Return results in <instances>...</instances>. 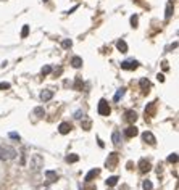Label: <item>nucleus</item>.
<instances>
[{
	"label": "nucleus",
	"instance_id": "f257e3e1",
	"mask_svg": "<svg viewBox=\"0 0 179 190\" xmlns=\"http://www.w3.org/2000/svg\"><path fill=\"white\" fill-rule=\"evenodd\" d=\"M16 150L12 148L8 145H0V160L3 161H10V160H15L16 158Z\"/></svg>",
	"mask_w": 179,
	"mask_h": 190
},
{
	"label": "nucleus",
	"instance_id": "f03ea898",
	"mask_svg": "<svg viewBox=\"0 0 179 190\" xmlns=\"http://www.w3.org/2000/svg\"><path fill=\"white\" fill-rule=\"evenodd\" d=\"M44 168V156L42 155H33L29 160V169L33 172H37Z\"/></svg>",
	"mask_w": 179,
	"mask_h": 190
},
{
	"label": "nucleus",
	"instance_id": "7ed1b4c3",
	"mask_svg": "<svg viewBox=\"0 0 179 190\" xmlns=\"http://www.w3.org/2000/svg\"><path fill=\"white\" fill-rule=\"evenodd\" d=\"M97 111H98L100 116H108V114L111 113V108H110V105H108V101H106L105 98H102V100L98 101Z\"/></svg>",
	"mask_w": 179,
	"mask_h": 190
},
{
	"label": "nucleus",
	"instance_id": "20e7f679",
	"mask_svg": "<svg viewBox=\"0 0 179 190\" xmlns=\"http://www.w3.org/2000/svg\"><path fill=\"white\" fill-rule=\"evenodd\" d=\"M118 160H119V156H118V153H110L108 155V158H106V161H105V164H106V168L108 169H115L116 166H118Z\"/></svg>",
	"mask_w": 179,
	"mask_h": 190
},
{
	"label": "nucleus",
	"instance_id": "39448f33",
	"mask_svg": "<svg viewBox=\"0 0 179 190\" xmlns=\"http://www.w3.org/2000/svg\"><path fill=\"white\" fill-rule=\"evenodd\" d=\"M142 140L147 142V143H150V145H155V143H157V139H155V135L150 130H145V132L142 134Z\"/></svg>",
	"mask_w": 179,
	"mask_h": 190
},
{
	"label": "nucleus",
	"instance_id": "423d86ee",
	"mask_svg": "<svg viewBox=\"0 0 179 190\" xmlns=\"http://www.w3.org/2000/svg\"><path fill=\"white\" fill-rule=\"evenodd\" d=\"M124 116H126V121L131 122V124H134L137 121V113H136L134 110H127L126 113H124Z\"/></svg>",
	"mask_w": 179,
	"mask_h": 190
},
{
	"label": "nucleus",
	"instance_id": "0eeeda50",
	"mask_svg": "<svg viewBox=\"0 0 179 190\" xmlns=\"http://www.w3.org/2000/svg\"><path fill=\"white\" fill-rule=\"evenodd\" d=\"M71 129H73V126L69 124V122H61V124L58 126V130H60V134H63V135L69 134V132H71Z\"/></svg>",
	"mask_w": 179,
	"mask_h": 190
},
{
	"label": "nucleus",
	"instance_id": "6e6552de",
	"mask_svg": "<svg viewBox=\"0 0 179 190\" xmlns=\"http://www.w3.org/2000/svg\"><path fill=\"white\" fill-rule=\"evenodd\" d=\"M139 169H140V172H148L152 169V164L147 160H140L139 161Z\"/></svg>",
	"mask_w": 179,
	"mask_h": 190
},
{
	"label": "nucleus",
	"instance_id": "1a4fd4ad",
	"mask_svg": "<svg viewBox=\"0 0 179 190\" xmlns=\"http://www.w3.org/2000/svg\"><path fill=\"white\" fill-rule=\"evenodd\" d=\"M137 134H139V130H137V127H136V126H129L127 129H124V135H126V137H129V139L136 137Z\"/></svg>",
	"mask_w": 179,
	"mask_h": 190
},
{
	"label": "nucleus",
	"instance_id": "9d476101",
	"mask_svg": "<svg viewBox=\"0 0 179 190\" xmlns=\"http://www.w3.org/2000/svg\"><path fill=\"white\" fill-rule=\"evenodd\" d=\"M45 177H47V182H57L58 181V174L55 171H45Z\"/></svg>",
	"mask_w": 179,
	"mask_h": 190
},
{
	"label": "nucleus",
	"instance_id": "9b49d317",
	"mask_svg": "<svg viewBox=\"0 0 179 190\" xmlns=\"http://www.w3.org/2000/svg\"><path fill=\"white\" fill-rule=\"evenodd\" d=\"M137 66H139V63H137V61H134V60H132V61H123V63H121V68L123 69H136Z\"/></svg>",
	"mask_w": 179,
	"mask_h": 190
},
{
	"label": "nucleus",
	"instance_id": "f8f14e48",
	"mask_svg": "<svg viewBox=\"0 0 179 190\" xmlns=\"http://www.w3.org/2000/svg\"><path fill=\"white\" fill-rule=\"evenodd\" d=\"M100 174V169H92V171H89V172L85 174V177H84V181L85 182H90L92 179H95Z\"/></svg>",
	"mask_w": 179,
	"mask_h": 190
},
{
	"label": "nucleus",
	"instance_id": "ddd939ff",
	"mask_svg": "<svg viewBox=\"0 0 179 190\" xmlns=\"http://www.w3.org/2000/svg\"><path fill=\"white\" fill-rule=\"evenodd\" d=\"M139 85H140V89L147 93V92H148V89H150V81H148L147 77H142V79L139 81Z\"/></svg>",
	"mask_w": 179,
	"mask_h": 190
},
{
	"label": "nucleus",
	"instance_id": "4468645a",
	"mask_svg": "<svg viewBox=\"0 0 179 190\" xmlns=\"http://www.w3.org/2000/svg\"><path fill=\"white\" fill-rule=\"evenodd\" d=\"M52 97H53V92H52V90H42V92H41V100L42 101L52 100Z\"/></svg>",
	"mask_w": 179,
	"mask_h": 190
},
{
	"label": "nucleus",
	"instance_id": "2eb2a0df",
	"mask_svg": "<svg viewBox=\"0 0 179 190\" xmlns=\"http://www.w3.org/2000/svg\"><path fill=\"white\" fill-rule=\"evenodd\" d=\"M155 103H157V101H152L150 105L145 108V118L147 116H153V114H155V106H157Z\"/></svg>",
	"mask_w": 179,
	"mask_h": 190
},
{
	"label": "nucleus",
	"instance_id": "dca6fc26",
	"mask_svg": "<svg viewBox=\"0 0 179 190\" xmlns=\"http://www.w3.org/2000/svg\"><path fill=\"white\" fill-rule=\"evenodd\" d=\"M173 10H174V7H173V2H168L166 11H165V18H166V20H170V18L173 16Z\"/></svg>",
	"mask_w": 179,
	"mask_h": 190
},
{
	"label": "nucleus",
	"instance_id": "f3484780",
	"mask_svg": "<svg viewBox=\"0 0 179 190\" xmlns=\"http://www.w3.org/2000/svg\"><path fill=\"white\" fill-rule=\"evenodd\" d=\"M111 140H113L115 145H119V143H121V134H119V130H115V132L111 134Z\"/></svg>",
	"mask_w": 179,
	"mask_h": 190
},
{
	"label": "nucleus",
	"instance_id": "a211bd4d",
	"mask_svg": "<svg viewBox=\"0 0 179 190\" xmlns=\"http://www.w3.org/2000/svg\"><path fill=\"white\" fill-rule=\"evenodd\" d=\"M71 65H73V68H81L82 66V58L81 57H73L71 58Z\"/></svg>",
	"mask_w": 179,
	"mask_h": 190
},
{
	"label": "nucleus",
	"instance_id": "6ab92c4d",
	"mask_svg": "<svg viewBox=\"0 0 179 190\" xmlns=\"http://www.w3.org/2000/svg\"><path fill=\"white\" fill-rule=\"evenodd\" d=\"M116 49H118L121 53H126L127 52V44L124 41H118V44H116Z\"/></svg>",
	"mask_w": 179,
	"mask_h": 190
},
{
	"label": "nucleus",
	"instance_id": "aec40b11",
	"mask_svg": "<svg viewBox=\"0 0 179 190\" xmlns=\"http://www.w3.org/2000/svg\"><path fill=\"white\" fill-rule=\"evenodd\" d=\"M81 127L84 130H90V127H92V121H90V119H82V121H81Z\"/></svg>",
	"mask_w": 179,
	"mask_h": 190
},
{
	"label": "nucleus",
	"instance_id": "412c9836",
	"mask_svg": "<svg viewBox=\"0 0 179 190\" xmlns=\"http://www.w3.org/2000/svg\"><path fill=\"white\" fill-rule=\"evenodd\" d=\"M124 92H126V89H124V87H121V89H118V92L115 93L113 100H115V101H119V98H123V95H124Z\"/></svg>",
	"mask_w": 179,
	"mask_h": 190
},
{
	"label": "nucleus",
	"instance_id": "4be33fe9",
	"mask_svg": "<svg viewBox=\"0 0 179 190\" xmlns=\"http://www.w3.org/2000/svg\"><path fill=\"white\" fill-rule=\"evenodd\" d=\"M34 114H36L37 118H42L45 114V111H44V108H42V106H36V108H34V111H33Z\"/></svg>",
	"mask_w": 179,
	"mask_h": 190
},
{
	"label": "nucleus",
	"instance_id": "5701e85b",
	"mask_svg": "<svg viewBox=\"0 0 179 190\" xmlns=\"http://www.w3.org/2000/svg\"><path fill=\"white\" fill-rule=\"evenodd\" d=\"M77 161H79V156L74 155V153H71V155L66 156V163H77Z\"/></svg>",
	"mask_w": 179,
	"mask_h": 190
},
{
	"label": "nucleus",
	"instance_id": "b1692460",
	"mask_svg": "<svg viewBox=\"0 0 179 190\" xmlns=\"http://www.w3.org/2000/svg\"><path fill=\"white\" fill-rule=\"evenodd\" d=\"M116 184H118V177H116V176H111V177L106 179V185L113 187V185H116Z\"/></svg>",
	"mask_w": 179,
	"mask_h": 190
},
{
	"label": "nucleus",
	"instance_id": "393cba45",
	"mask_svg": "<svg viewBox=\"0 0 179 190\" xmlns=\"http://www.w3.org/2000/svg\"><path fill=\"white\" fill-rule=\"evenodd\" d=\"M61 47H63V49H71V47H73V42L69 41V39H65V41L61 42Z\"/></svg>",
	"mask_w": 179,
	"mask_h": 190
},
{
	"label": "nucleus",
	"instance_id": "a878e982",
	"mask_svg": "<svg viewBox=\"0 0 179 190\" xmlns=\"http://www.w3.org/2000/svg\"><path fill=\"white\" fill-rule=\"evenodd\" d=\"M142 189L144 190H152V189H153V185H152V181H144Z\"/></svg>",
	"mask_w": 179,
	"mask_h": 190
},
{
	"label": "nucleus",
	"instance_id": "bb28decb",
	"mask_svg": "<svg viewBox=\"0 0 179 190\" xmlns=\"http://www.w3.org/2000/svg\"><path fill=\"white\" fill-rule=\"evenodd\" d=\"M131 24H132V28H136V26L139 24V16L137 15H132V16H131Z\"/></svg>",
	"mask_w": 179,
	"mask_h": 190
},
{
	"label": "nucleus",
	"instance_id": "cd10ccee",
	"mask_svg": "<svg viewBox=\"0 0 179 190\" xmlns=\"http://www.w3.org/2000/svg\"><path fill=\"white\" fill-rule=\"evenodd\" d=\"M52 73V66H44V68H42V76H47V74H50Z\"/></svg>",
	"mask_w": 179,
	"mask_h": 190
},
{
	"label": "nucleus",
	"instance_id": "c85d7f7f",
	"mask_svg": "<svg viewBox=\"0 0 179 190\" xmlns=\"http://www.w3.org/2000/svg\"><path fill=\"white\" fill-rule=\"evenodd\" d=\"M168 161H170V163H176V161H178V153H171L170 156H168Z\"/></svg>",
	"mask_w": 179,
	"mask_h": 190
},
{
	"label": "nucleus",
	"instance_id": "c756f323",
	"mask_svg": "<svg viewBox=\"0 0 179 190\" xmlns=\"http://www.w3.org/2000/svg\"><path fill=\"white\" fill-rule=\"evenodd\" d=\"M28 34H29V26H24L23 31H21V37L24 39V37H28Z\"/></svg>",
	"mask_w": 179,
	"mask_h": 190
},
{
	"label": "nucleus",
	"instance_id": "7c9ffc66",
	"mask_svg": "<svg viewBox=\"0 0 179 190\" xmlns=\"http://www.w3.org/2000/svg\"><path fill=\"white\" fill-rule=\"evenodd\" d=\"M7 89H10L8 82H0V90H7Z\"/></svg>",
	"mask_w": 179,
	"mask_h": 190
},
{
	"label": "nucleus",
	"instance_id": "2f4dec72",
	"mask_svg": "<svg viewBox=\"0 0 179 190\" xmlns=\"http://www.w3.org/2000/svg\"><path fill=\"white\" fill-rule=\"evenodd\" d=\"M10 137L12 139H15V140H20V134H16V132H10Z\"/></svg>",
	"mask_w": 179,
	"mask_h": 190
},
{
	"label": "nucleus",
	"instance_id": "473e14b6",
	"mask_svg": "<svg viewBox=\"0 0 179 190\" xmlns=\"http://www.w3.org/2000/svg\"><path fill=\"white\" fill-rule=\"evenodd\" d=\"M61 71H63V69H61V68L55 69V71H53V76H60V74H61Z\"/></svg>",
	"mask_w": 179,
	"mask_h": 190
},
{
	"label": "nucleus",
	"instance_id": "72a5a7b5",
	"mask_svg": "<svg viewBox=\"0 0 179 190\" xmlns=\"http://www.w3.org/2000/svg\"><path fill=\"white\" fill-rule=\"evenodd\" d=\"M81 87V79H76V84H74V89H79Z\"/></svg>",
	"mask_w": 179,
	"mask_h": 190
},
{
	"label": "nucleus",
	"instance_id": "f704fd0d",
	"mask_svg": "<svg viewBox=\"0 0 179 190\" xmlns=\"http://www.w3.org/2000/svg\"><path fill=\"white\" fill-rule=\"evenodd\" d=\"M157 79H158L160 82H163V81H165V76H163V74H158V76H157Z\"/></svg>",
	"mask_w": 179,
	"mask_h": 190
},
{
	"label": "nucleus",
	"instance_id": "c9c22d12",
	"mask_svg": "<svg viewBox=\"0 0 179 190\" xmlns=\"http://www.w3.org/2000/svg\"><path fill=\"white\" fill-rule=\"evenodd\" d=\"M81 111H76V114H74V118H76V119H79V118H81Z\"/></svg>",
	"mask_w": 179,
	"mask_h": 190
},
{
	"label": "nucleus",
	"instance_id": "e433bc0d",
	"mask_svg": "<svg viewBox=\"0 0 179 190\" xmlns=\"http://www.w3.org/2000/svg\"><path fill=\"white\" fill-rule=\"evenodd\" d=\"M163 69H165V71L168 69V63H166V61H163Z\"/></svg>",
	"mask_w": 179,
	"mask_h": 190
},
{
	"label": "nucleus",
	"instance_id": "4c0bfd02",
	"mask_svg": "<svg viewBox=\"0 0 179 190\" xmlns=\"http://www.w3.org/2000/svg\"><path fill=\"white\" fill-rule=\"evenodd\" d=\"M44 2H49V0H44Z\"/></svg>",
	"mask_w": 179,
	"mask_h": 190
}]
</instances>
